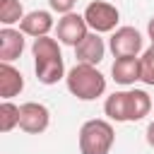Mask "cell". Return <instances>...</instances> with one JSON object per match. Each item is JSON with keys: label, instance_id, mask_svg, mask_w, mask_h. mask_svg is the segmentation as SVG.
<instances>
[{"label": "cell", "instance_id": "cell-1", "mask_svg": "<svg viewBox=\"0 0 154 154\" xmlns=\"http://www.w3.org/2000/svg\"><path fill=\"white\" fill-rule=\"evenodd\" d=\"M152 106L154 101L144 89H123L106 96L103 113L108 116V120H116V123H135L149 116Z\"/></svg>", "mask_w": 154, "mask_h": 154}, {"label": "cell", "instance_id": "cell-2", "mask_svg": "<svg viewBox=\"0 0 154 154\" xmlns=\"http://www.w3.org/2000/svg\"><path fill=\"white\" fill-rule=\"evenodd\" d=\"M60 41L51 38V36H38L31 43V55H34V72L36 79L46 87L58 84L67 72H65V63H63V51L58 46Z\"/></svg>", "mask_w": 154, "mask_h": 154}, {"label": "cell", "instance_id": "cell-3", "mask_svg": "<svg viewBox=\"0 0 154 154\" xmlns=\"http://www.w3.org/2000/svg\"><path fill=\"white\" fill-rule=\"evenodd\" d=\"M65 84L67 91L79 101H94L106 91V77L96 70V65H87V63H77L75 67H70L65 75Z\"/></svg>", "mask_w": 154, "mask_h": 154}, {"label": "cell", "instance_id": "cell-4", "mask_svg": "<svg viewBox=\"0 0 154 154\" xmlns=\"http://www.w3.org/2000/svg\"><path fill=\"white\" fill-rule=\"evenodd\" d=\"M116 142V130L111 120L91 118L79 128V154H111Z\"/></svg>", "mask_w": 154, "mask_h": 154}, {"label": "cell", "instance_id": "cell-5", "mask_svg": "<svg viewBox=\"0 0 154 154\" xmlns=\"http://www.w3.org/2000/svg\"><path fill=\"white\" fill-rule=\"evenodd\" d=\"M84 19L89 24L91 31L96 34H108V31H116L118 29V19H120V12L116 5L106 2V0H91L87 7H84Z\"/></svg>", "mask_w": 154, "mask_h": 154}, {"label": "cell", "instance_id": "cell-6", "mask_svg": "<svg viewBox=\"0 0 154 154\" xmlns=\"http://www.w3.org/2000/svg\"><path fill=\"white\" fill-rule=\"evenodd\" d=\"M142 41L144 38L135 26H118L116 31H111L108 48L116 58H130L142 53Z\"/></svg>", "mask_w": 154, "mask_h": 154}, {"label": "cell", "instance_id": "cell-7", "mask_svg": "<svg viewBox=\"0 0 154 154\" xmlns=\"http://www.w3.org/2000/svg\"><path fill=\"white\" fill-rule=\"evenodd\" d=\"M51 125V111L38 101H26L19 106V130L29 135H41Z\"/></svg>", "mask_w": 154, "mask_h": 154}, {"label": "cell", "instance_id": "cell-8", "mask_svg": "<svg viewBox=\"0 0 154 154\" xmlns=\"http://www.w3.org/2000/svg\"><path fill=\"white\" fill-rule=\"evenodd\" d=\"M89 24L84 19V14H77V12H67L58 19V26H55V34H58V41L65 43V46H77L87 34H89Z\"/></svg>", "mask_w": 154, "mask_h": 154}, {"label": "cell", "instance_id": "cell-9", "mask_svg": "<svg viewBox=\"0 0 154 154\" xmlns=\"http://www.w3.org/2000/svg\"><path fill=\"white\" fill-rule=\"evenodd\" d=\"M75 55H77V63H87V65H99L106 55V43L101 38V34L96 31H89L77 46H75Z\"/></svg>", "mask_w": 154, "mask_h": 154}, {"label": "cell", "instance_id": "cell-10", "mask_svg": "<svg viewBox=\"0 0 154 154\" xmlns=\"http://www.w3.org/2000/svg\"><path fill=\"white\" fill-rule=\"evenodd\" d=\"M24 31L22 29H12V26H2L0 29V63H12L24 53Z\"/></svg>", "mask_w": 154, "mask_h": 154}, {"label": "cell", "instance_id": "cell-11", "mask_svg": "<svg viewBox=\"0 0 154 154\" xmlns=\"http://www.w3.org/2000/svg\"><path fill=\"white\" fill-rule=\"evenodd\" d=\"M55 26L53 22V14L48 10H34V12H26L24 19L19 22V29L31 36V38H38V36H48L51 29Z\"/></svg>", "mask_w": 154, "mask_h": 154}, {"label": "cell", "instance_id": "cell-12", "mask_svg": "<svg viewBox=\"0 0 154 154\" xmlns=\"http://www.w3.org/2000/svg\"><path fill=\"white\" fill-rule=\"evenodd\" d=\"M111 75L120 87H130L135 82L142 79L140 72V55H130V58H116V63L111 65Z\"/></svg>", "mask_w": 154, "mask_h": 154}, {"label": "cell", "instance_id": "cell-13", "mask_svg": "<svg viewBox=\"0 0 154 154\" xmlns=\"http://www.w3.org/2000/svg\"><path fill=\"white\" fill-rule=\"evenodd\" d=\"M24 89V75L12 63H0V96L2 101L22 94Z\"/></svg>", "mask_w": 154, "mask_h": 154}, {"label": "cell", "instance_id": "cell-14", "mask_svg": "<svg viewBox=\"0 0 154 154\" xmlns=\"http://www.w3.org/2000/svg\"><path fill=\"white\" fill-rule=\"evenodd\" d=\"M24 19V7L19 0H0V22L2 26L19 24Z\"/></svg>", "mask_w": 154, "mask_h": 154}, {"label": "cell", "instance_id": "cell-15", "mask_svg": "<svg viewBox=\"0 0 154 154\" xmlns=\"http://www.w3.org/2000/svg\"><path fill=\"white\" fill-rule=\"evenodd\" d=\"M14 128H19V106L12 103V99H7L0 103V130L12 132Z\"/></svg>", "mask_w": 154, "mask_h": 154}, {"label": "cell", "instance_id": "cell-16", "mask_svg": "<svg viewBox=\"0 0 154 154\" xmlns=\"http://www.w3.org/2000/svg\"><path fill=\"white\" fill-rule=\"evenodd\" d=\"M140 72H142L140 82L154 87V46H149L147 51H142V55H140Z\"/></svg>", "mask_w": 154, "mask_h": 154}, {"label": "cell", "instance_id": "cell-17", "mask_svg": "<svg viewBox=\"0 0 154 154\" xmlns=\"http://www.w3.org/2000/svg\"><path fill=\"white\" fill-rule=\"evenodd\" d=\"M75 2H77V0H48L51 10L58 12V14H67V12H72V10H75Z\"/></svg>", "mask_w": 154, "mask_h": 154}, {"label": "cell", "instance_id": "cell-18", "mask_svg": "<svg viewBox=\"0 0 154 154\" xmlns=\"http://www.w3.org/2000/svg\"><path fill=\"white\" fill-rule=\"evenodd\" d=\"M144 137H147V144H149V147L154 149V120H152V123L147 125V135H144Z\"/></svg>", "mask_w": 154, "mask_h": 154}, {"label": "cell", "instance_id": "cell-19", "mask_svg": "<svg viewBox=\"0 0 154 154\" xmlns=\"http://www.w3.org/2000/svg\"><path fill=\"white\" fill-rule=\"evenodd\" d=\"M147 36H149V41H152V46H154V17L147 22Z\"/></svg>", "mask_w": 154, "mask_h": 154}]
</instances>
